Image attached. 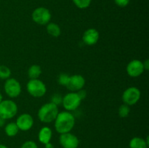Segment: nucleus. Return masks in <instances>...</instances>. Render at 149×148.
<instances>
[{
  "label": "nucleus",
  "instance_id": "1",
  "mask_svg": "<svg viewBox=\"0 0 149 148\" xmlns=\"http://www.w3.org/2000/svg\"><path fill=\"white\" fill-rule=\"evenodd\" d=\"M55 121V130L60 134L68 133L75 125V118L74 115L68 111L58 113Z\"/></svg>",
  "mask_w": 149,
  "mask_h": 148
},
{
  "label": "nucleus",
  "instance_id": "2",
  "mask_svg": "<svg viewBox=\"0 0 149 148\" xmlns=\"http://www.w3.org/2000/svg\"><path fill=\"white\" fill-rule=\"evenodd\" d=\"M58 107L52 102L43 104L38 111V118L42 123H49L53 122L58 114Z\"/></svg>",
  "mask_w": 149,
  "mask_h": 148
},
{
  "label": "nucleus",
  "instance_id": "3",
  "mask_svg": "<svg viewBox=\"0 0 149 148\" xmlns=\"http://www.w3.org/2000/svg\"><path fill=\"white\" fill-rule=\"evenodd\" d=\"M26 89L29 94L36 98L43 97L47 92L46 85L39 78L29 80L26 85Z\"/></svg>",
  "mask_w": 149,
  "mask_h": 148
},
{
  "label": "nucleus",
  "instance_id": "4",
  "mask_svg": "<svg viewBox=\"0 0 149 148\" xmlns=\"http://www.w3.org/2000/svg\"><path fill=\"white\" fill-rule=\"evenodd\" d=\"M17 113V106L14 101L10 100H2L0 102V118L7 120L15 116Z\"/></svg>",
  "mask_w": 149,
  "mask_h": 148
},
{
  "label": "nucleus",
  "instance_id": "5",
  "mask_svg": "<svg viewBox=\"0 0 149 148\" xmlns=\"http://www.w3.org/2000/svg\"><path fill=\"white\" fill-rule=\"evenodd\" d=\"M81 101V98L77 92L68 93L64 97H63L62 104L66 111L71 112L77 110L79 107Z\"/></svg>",
  "mask_w": 149,
  "mask_h": 148
},
{
  "label": "nucleus",
  "instance_id": "6",
  "mask_svg": "<svg viewBox=\"0 0 149 148\" xmlns=\"http://www.w3.org/2000/svg\"><path fill=\"white\" fill-rule=\"evenodd\" d=\"M32 20L36 23V24L44 26L49 23L51 20V13L50 11L47 8L40 7H37L33 10L32 12Z\"/></svg>",
  "mask_w": 149,
  "mask_h": 148
},
{
  "label": "nucleus",
  "instance_id": "7",
  "mask_svg": "<svg viewBox=\"0 0 149 148\" xmlns=\"http://www.w3.org/2000/svg\"><path fill=\"white\" fill-rule=\"evenodd\" d=\"M4 89L7 95L11 98H16L21 93V86L15 78H7L4 83Z\"/></svg>",
  "mask_w": 149,
  "mask_h": 148
},
{
  "label": "nucleus",
  "instance_id": "8",
  "mask_svg": "<svg viewBox=\"0 0 149 148\" xmlns=\"http://www.w3.org/2000/svg\"><path fill=\"white\" fill-rule=\"evenodd\" d=\"M141 98V91L135 86L127 89L122 94V101L125 104L131 106L134 105L139 101Z\"/></svg>",
  "mask_w": 149,
  "mask_h": 148
},
{
  "label": "nucleus",
  "instance_id": "9",
  "mask_svg": "<svg viewBox=\"0 0 149 148\" xmlns=\"http://www.w3.org/2000/svg\"><path fill=\"white\" fill-rule=\"evenodd\" d=\"M59 142L63 148H77L79 145V140L77 136L70 132L61 134Z\"/></svg>",
  "mask_w": 149,
  "mask_h": 148
},
{
  "label": "nucleus",
  "instance_id": "10",
  "mask_svg": "<svg viewBox=\"0 0 149 148\" xmlns=\"http://www.w3.org/2000/svg\"><path fill=\"white\" fill-rule=\"evenodd\" d=\"M126 69L128 75L133 78H136V77L142 75L145 71L143 63L142 61L139 60V59H133V60L130 61L128 63Z\"/></svg>",
  "mask_w": 149,
  "mask_h": 148
},
{
  "label": "nucleus",
  "instance_id": "11",
  "mask_svg": "<svg viewBox=\"0 0 149 148\" xmlns=\"http://www.w3.org/2000/svg\"><path fill=\"white\" fill-rule=\"evenodd\" d=\"M84 85H85V79L84 77L79 74H76V75L70 76L68 84L65 87L69 91L77 92V91L82 89Z\"/></svg>",
  "mask_w": 149,
  "mask_h": 148
},
{
  "label": "nucleus",
  "instance_id": "12",
  "mask_svg": "<svg viewBox=\"0 0 149 148\" xmlns=\"http://www.w3.org/2000/svg\"><path fill=\"white\" fill-rule=\"evenodd\" d=\"M33 117L29 113H23L19 115L15 122L19 130L23 131L30 130L33 127Z\"/></svg>",
  "mask_w": 149,
  "mask_h": 148
},
{
  "label": "nucleus",
  "instance_id": "13",
  "mask_svg": "<svg viewBox=\"0 0 149 148\" xmlns=\"http://www.w3.org/2000/svg\"><path fill=\"white\" fill-rule=\"evenodd\" d=\"M99 32L95 28H89L84 32L82 36V41L88 46H93L98 41Z\"/></svg>",
  "mask_w": 149,
  "mask_h": 148
},
{
  "label": "nucleus",
  "instance_id": "14",
  "mask_svg": "<svg viewBox=\"0 0 149 148\" xmlns=\"http://www.w3.org/2000/svg\"><path fill=\"white\" fill-rule=\"evenodd\" d=\"M52 136V130H51L50 128L47 127V126H45V127L42 128L40 131H39V134H38V138H39V142L41 143L44 144V145L50 142Z\"/></svg>",
  "mask_w": 149,
  "mask_h": 148
},
{
  "label": "nucleus",
  "instance_id": "15",
  "mask_svg": "<svg viewBox=\"0 0 149 148\" xmlns=\"http://www.w3.org/2000/svg\"><path fill=\"white\" fill-rule=\"evenodd\" d=\"M130 148H148V145L144 139L141 137H134L129 144Z\"/></svg>",
  "mask_w": 149,
  "mask_h": 148
},
{
  "label": "nucleus",
  "instance_id": "16",
  "mask_svg": "<svg viewBox=\"0 0 149 148\" xmlns=\"http://www.w3.org/2000/svg\"><path fill=\"white\" fill-rule=\"evenodd\" d=\"M47 32L49 35L53 37H58L61 34V29L58 24L54 23H49L47 24Z\"/></svg>",
  "mask_w": 149,
  "mask_h": 148
},
{
  "label": "nucleus",
  "instance_id": "17",
  "mask_svg": "<svg viewBox=\"0 0 149 148\" xmlns=\"http://www.w3.org/2000/svg\"><path fill=\"white\" fill-rule=\"evenodd\" d=\"M42 74L41 67L38 65H33L28 70V75L30 79H37Z\"/></svg>",
  "mask_w": 149,
  "mask_h": 148
},
{
  "label": "nucleus",
  "instance_id": "18",
  "mask_svg": "<svg viewBox=\"0 0 149 148\" xmlns=\"http://www.w3.org/2000/svg\"><path fill=\"white\" fill-rule=\"evenodd\" d=\"M4 131H5V133L7 136L12 137V136H15V135H17V133H18L19 129L15 123L12 122V123L6 125Z\"/></svg>",
  "mask_w": 149,
  "mask_h": 148
},
{
  "label": "nucleus",
  "instance_id": "19",
  "mask_svg": "<svg viewBox=\"0 0 149 148\" xmlns=\"http://www.w3.org/2000/svg\"><path fill=\"white\" fill-rule=\"evenodd\" d=\"M130 113V106L126 104H123L119 107L118 110V114L121 118H126L129 115Z\"/></svg>",
  "mask_w": 149,
  "mask_h": 148
},
{
  "label": "nucleus",
  "instance_id": "20",
  "mask_svg": "<svg viewBox=\"0 0 149 148\" xmlns=\"http://www.w3.org/2000/svg\"><path fill=\"white\" fill-rule=\"evenodd\" d=\"M11 75V71L6 65H0V78L7 79Z\"/></svg>",
  "mask_w": 149,
  "mask_h": 148
},
{
  "label": "nucleus",
  "instance_id": "21",
  "mask_svg": "<svg viewBox=\"0 0 149 148\" xmlns=\"http://www.w3.org/2000/svg\"><path fill=\"white\" fill-rule=\"evenodd\" d=\"M74 4L79 9H86L90 5L92 0H72Z\"/></svg>",
  "mask_w": 149,
  "mask_h": 148
},
{
  "label": "nucleus",
  "instance_id": "22",
  "mask_svg": "<svg viewBox=\"0 0 149 148\" xmlns=\"http://www.w3.org/2000/svg\"><path fill=\"white\" fill-rule=\"evenodd\" d=\"M70 76L71 75H68L67 73H61L58 76V82L60 85L63 86H66L67 84H68V81H69Z\"/></svg>",
  "mask_w": 149,
  "mask_h": 148
},
{
  "label": "nucleus",
  "instance_id": "23",
  "mask_svg": "<svg viewBox=\"0 0 149 148\" xmlns=\"http://www.w3.org/2000/svg\"><path fill=\"white\" fill-rule=\"evenodd\" d=\"M63 101V97L60 94H54L52 95V99H51V102L54 103L55 104H56L57 106H58L59 104H61L62 103Z\"/></svg>",
  "mask_w": 149,
  "mask_h": 148
},
{
  "label": "nucleus",
  "instance_id": "24",
  "mask_svg": "<svg viewBox=\"0 0 149 148\" xmlns=\"http://www.w3.org/2000/svg\"><path fill=\"white\" fill-rule=\"evenodd\" d=\"M20 148H38V147L33 141H26L22 145Z\"/></svg>",
  "mask_w": 149,
  "mask_h": 148
},
{
  "label": "nucleus",
  "instance_id": "25",
  "mask_svg": "<svg viewBox=\"0 0 149 148\" xmlns=\"http://www.w3.org/2000/svg\"><path fill=\"white\" fill-rule=\"evenodd\" d=\"M130 0H114V2L120 7H125L129 4Z\"/></svg>",
  "mask_w": 149,
  "mask_h": 148
},
{
  "label": "nucleus",
  "instance_id": "26",
  "mask_svg": "<svg viewBox=\"0 0 149 148\" xmlns=\"http://www.w3.org/2000/svg\"><path fill=\"white\" fill-rule=\"evenodd\" d=\"M77 93L78 94V95L79 96V97L81 98V100H83L84 99H85L86 97H87V92H86L85 90L81 89V90H79V91H77Z\"/></svg>",
  "mask_w": 149,
  "mask_h": 148
},
{
  "label": "nucleus",
  "instance_id": "27",
  "mask_svg": "<svg viewBox=\"0 0 149 148\" xmlns=\"http://www.w3.org/2000/svg\"><path fill=\"white\" fill-rule=\"evenodd\" d=\"M143 67H144V69L146 70V71H148V68H149V60L148 59H146V60L144 61L143 62Z\"/></svg>",
  "mask_w": 149,
  "mask_h": 148
},
{
  "label": "nucleus",
  "instance_id": "28",
  "mask_svg": "<svg viewBox=\"0 0 149 148\" xmlns=\"http://www.w3.org/2000/svg\"><path fill=\"white\" fill-rule=\"evenodd\" d=\"M45 148H55L54 145L52 143H50V142H48V143L45 144Z\"/></svg>",
  "mask_w": 149,
  "mask_h": 148
},
{
  "label": "nucleus",
  "instance_id": "29",
  "mask_svg": "<svg viewBox=\"0 0 149 148\" xmlns=\"http://www.w3.org/2000/svg\"><path fill=\"white\" fill-rule=\"evenodd\" d=\"M4 119L1 118H0V127H1V126H3L4 125Z\"/></svg>",
  "mask_w": 149,
  "mask_h": 148
},
{
  "label": "nucleus",
  "instance_id": "30",
  "mask_svg": "<svg viewBox=\"0 0 149 148\" xmlns=\"http://www.w3.org/2000/svg\"><path fill=\"white\" fill-rule=\"evenodd\" d=\"M0 148H8V147L4 145H0Z\"/></svg>",
  "mask_w": 149,
  "mask_h": 148
},
{
  "label": "nucleus",
  "instance_id": "31",
  "mask_svg": "<svg viewBox=\"0 0 149 148\" xmlns=\"http://www.w3.org/2000/svg\"><path fill=\"white\" fill-rule=\"evenodd\" d=\"M2 95H1V94L0 93V102H1V101H2Z\"/></svg>",
  "mask_w": 149,
  "mask_h": 148
}]
</instances>
